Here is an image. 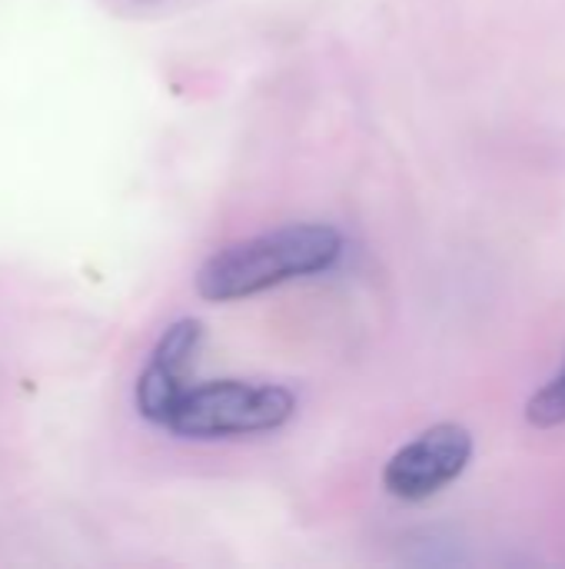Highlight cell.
Listing matches in <instances>:
<instances>
[{
    "mask_svg": "<svg viewBox=\"0 0 565 569\" xmlns=\"http://www.w3.org/2000/svg\"><path fill=\"white\" fill-rule=\"evenodd\" d=\"M343 253V237L330 223H290L216 250L196 270V293L210 303H230L286 280L330 270Z\"/></svg>",
    "mask_w": 565,
    "mask_h": 569,
    "instance_id": "cell-1",
    "label": "cell"
},
{
    "mask_svg": "<svg viewBox=\"0 0 565 569\" xmlns=\"http://www.w3.org/2000/svg\"><path fill=\"white\" fill-rule=\"evenodd\" d=\"M296 397L280 383L256 380H216L190 387L176 403L167 430L186 440H226L266 433L290 423Z\"/></svg>",
    "mask_w": 565,
    "mask_h": 569,
    "instance_id": "cell-2",
    "label": "cell"
},
{
    "mask_svg": "<svg viewBox=\"0 0 565 569\" xmlns=\"http://www.w3.org/2000/svg\"><path fill=\"white\" fill-rule=\"evenodd\" d=\"M473 460V433L460 423H436L413 443L393 453L383 470V487L406 503H423L446 490Z\"/></svg>",
    "mask_w": 565,
    "mask_h": 569,
    "instance_id": "cell-3",
    "label": "cell"
},
{
    "mask_svg": "<svg viewBox=\"0 0 565 569\" xmlns=\"http://www.w3.org/2000/svg\"><path fill=\"white\" fill-rule=\"evenodd\" d=\"M200 343H203V323L193 317H183L163 330L160 343L150 353V363L137 380V410L143 420L157 427L170 423L176 403L190 390L186 380L200 353Z\"/></svg>",
    "mask_w": 565,
    "mask_h": 569,
    "instance_id": "cell-4",
    "label": "cell"
},
{
    "mask_svg": "<svg viewBox=\"0 0 565 569\" xmlns=\"http://www.w3.org/2000/svg\"><path fill=\"white\" fill-rule=\"evenodd\" d=\"M526 420L539 430H553V427H563L565 423V363L563 370L546 383L539 387L529 403H526Z\"/></svg>",
    "mask_w": 565,
    "mask_h": 569,
    "instance_id": "cell-5",
    "label": "cell"
}]
</instances>
